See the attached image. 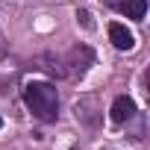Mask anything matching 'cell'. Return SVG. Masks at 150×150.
Returning <instances> with one entry per match:
<instances>
[{"instance_id":"1","label":"cell","mask_w":150,"mask_h":150,"mask_svg":"<svg viewBox=\"0 0 150 150\" xmlns=\"http://www.w3.org/2000/svg\"><path fill=\"white\" fill-rule=\"evenodd\" d=\"M24 103L38 121H56V115H59L56 86H50L44 80H33V83L24 86Z\"/></svg>"},{"instance_id":"2","label":"cell","mask_w":150,"mask_h":150,"mask_svg":"<svg viewBox=\"0 0 150 150\" xmlns=\"http://www.w3.org/2000/svg\"><path fill=\"white\" fill-rule=\"evenodd\" d=\"M109 41H112L118 50H132V47H135V35H132L124 24H118V21L109 24Z\"/></svg>"},{"instance_id":"3","label":"cell","mask_w":150,"mask_h":150,"mask_svg":"<svg viewBox=\"0 0 150 150\" xmlns=\"http://www.w3.org/2000/svg\"><path fill=\"white\" fill-rule=\"evenodd\" d=\"M112 121L115 124H124V121H129L132 115H135V103H132V97H127V94H121V97H115V103H112Z\"/></svg>"},{"instance_id":"4","label":"cell","mask_w":150,"mask_h":150,"mask_svg":"<svg viewBox=\"0 0 150 150\" xmlns=\"http://www.w3.org/2000/svg\"><path fill=\"white\" fill-rule=\"evenodd\" d=\"M91 62H94V53L88 47H74L68 53V65H74V71H80V74H86Z\"/></svg>"},{"instance_id":"5","label":"cell","mask_w":150,"mask_h":150,"mask_svg":"<svg viewBox=\"0 0 150 150\" xmlns=\"http://www.w3.org/2000/svg\"><path fill=\"white\" fill-rule=\"evenodd\" d=\"M127 18H132V21H144V12H147V0H118L115 3Z\"/></svg>"},{"instance_id":"6","label":"cell","mask_w":150,"mask_h":150,"mask_svg":"<svg viewBox=\"0 0 150 150\" xmlns=\"http://www.w3.org/2000/svg\"><path fill=\"white\" fill-rule=\"evenodd\" d=\"M77 21H83V27H88V30H91V15H88L86 9H80V12H77Z\"/></svg>"},{"instance_id":"7","label":"cell","mask_w":150,"mask_h":150,"mask_svg":"<svg viewBox=\"0 0 150 150\" xmlns=\"http://www.w3.org/2000/svg\"><path fill=\"white\" fill-rule=\"evenodd\" d=\"M0 127H3V118H0Z\"/></svg>"}]
</instances>
